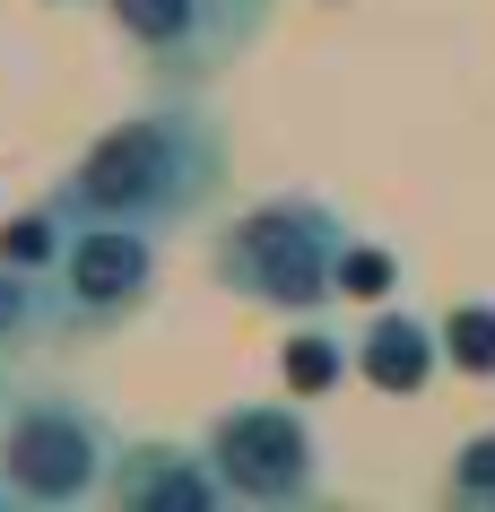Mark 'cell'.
Masks as SVG:
<instances>
[{
	"label": "cell",
	"instance_id": "7",
	"mask_svg": "<svg viewBox=\"0 0 495 512\" xmlns=\"http://www.w3.org/2000/svg\"><path fill=\"white\" fill-rule=\"evenodd\" d=\"M105 504H122V512H218L226 486H218V469H209V443L139 434V443H122V452H113Z\"/></svg>",
	"mask_w": 495,
	"mask_h": 512
},
{
	"label": "cell",
	"instance_id": "8",
	"mask_svg": "<svg viewBox=\"0 0 495 512\" xmlns=\"http://www.w3.org/2000/svg\"><path fill=\"white\" fill-rule=\"evenodd\" d=\"M435 356H443V330L417 322V313H400V304H383V313L357 330V374L374 382V391H391V400H417V391L435 382Z\"/></svg>",
	"mask_w": 495,
	"mask_h": 512
},
{
	"label": "cell",
	"instance_id": "4",
	"mask_svg": "<svg viewBox=\"0 0 495 512\" xmlns=\"http://www.w3.org/2000/svg\"><path fill=\"white\" fill-rule=\"evenodd\" d=\"M44 304H53V339H113L157 304V235L139 226H105V217H70L53 270H44Z\"/></svg>",
	"mask_w": 495,
	"mask_h": 512
},
{
	"label": "cell",
	"instance_id": "6",
	"mask_svg": "<svg viewBox=\"0 0 495 512\" xmlns=\"http://www.w3.org/2000/svg\"><path fill=\"white\" fill-rule=\"evenodd\" d=\"M209 469H218L226 504H252V512H296L322 495V443L304 426V408L287 400H235L209 417Z\"/></svg>",
	"mask_w": 495,
	"mask_h": 512
},
{
	"label": "cell",
	"instance_id": "3",
	"mask_svg": "<svg viewBox=\"0 0 495 512\" xmlns=\"http://www.w3.org/2000/svg\"><path fill=\"white\" fill-rule=\"evenodd\" d=\"M122 434L79 391H9L0 400V512H79L105 495Z\"/></svg>",
	"mask_w": 495,
	"mask_h": 512
},
{
	"label": "cell",
	"instance_id": "13",
	"mask_svg": "<svg viewBox=\"0 0 495 512\" xmlns=\"http://www.w3.org/2000/svg\"><path fill=\"white\" fill-rule=\"evenodd\" d=\"M383 287H391V252L357 243V252H348V270H339V296H383Z\"/></svg>",
	"mask_w": 495,
	"mask_h": 512
},
{
	"label": "cell",
	"instance_id": "12",
	"mask_svg": "<svg viewBox=\"0 0 495 512\" xmlns=\"http://www.w3.org/2000/svg\"><path fill=\"white\" fill-rule=\"evenodd\" d=\"M435 330H443V356H452L469 382L495 374V304H487V296H478V304H452Z\"/></svg>",
	"mask_w": 495,
	"mask_h": 512
},
{
	"label": "cell",
	"instance_id": "5",
	"mask_svg": "<svg viewBox=\"0 0 495 512\" xmlns=\"http://www.w3.org/2000/svg\"><path fill=\"white\" fill-rule=\"evenodd\" d=\"M278 0H105L148 87H218L261 44Z\"/></svg>",
	"mask_w": 495,
	"mask_h": 512
},
{
	"label": "cell",
	"instance_id": "11",
	"mask_svg": "<svg viewBox=\"0 0 495 512\" xmlns=\"http://www.w3.org/2000/svg\"><path fill=\"white\" fill-rule=\"evenodd\" d=\"M443 504L452 512H495V426L452 443V460H443Z\"/></svg>",
	"mask_w": 495,
	"mask_h": 512
},
{
	"label": "cell",
	"instance_id": "2",
	"mask_svg": "<svg viewBox=\"0 0 495 512\" xmlns=\"http://www.w3.org/2000/svg\"><path fill=\"white\" fill-rule=\"evenodd\" d=\"M348 252H357L348 209H330L313 191H278V200H252V209L218 217L209 287L235 296L244 313H270V322H322L339 304Z\"/></svg>",
	"mask_w": 495,
	"mask_h": 512
},
{
	"label": "cell",
	"instance_id": "10",
	"mask_svg": "<svg viewBox=\"0 0 495 512\" xmlns=\"http://www.w3.org/2000/svg\"><path fill=\"white\" fill-rule=\"evenodd\" d=\"M348 374H357V348H339V339H322L313 322H296V339H287V391H296V400H322V391H339Z\"/></svg>",
	"mask_w": 495,
	"mask_h": 512
},
{
	"label": "cell",
	"instance_id": "14",
	"mask_svg": "<svg viewBox=\"0 0 495 512\" xmlns=\"http://www.w3.org/2000/svg\"><path fill=\"white\" fill-rule=\"evenodd\" d=\"M9 391H18V382H9V356H0V400H9Z\"/></svg>",
	"mask_w": 495,
	"mask_h": 512
},
{
	"label": "cell",
	"instance_id": "15",
	"mask_svg": "<svg viewBox=\"0 0 495 512\" xmlns=\"http://www.w3.org/2000/svg\"><path fill=\"white\" fill-rule=\"evenodd\" d=\"M53 9H87V0H53Z\"/></svg>",
	"mask_w": 495,
	"mask_h": 512
},
{
	"label": "cell",
	"instance_id": "9",
	"mask_svg": "<svg viewBox=\"0 0 495 512\" xmlns=\"http://www.w3.org/2000/svg\"><path fill=\"white\" fill-rule=\"evenodd\" d=\"M35 339H53V304H44V278L18 270V261L0 252V356L18 365Z\"/></svg>",
	"mask_w": 495,
	"mask_h": 512
},
{
	"label": "cell",
	"instance_id": "1",
	"mask_svg": "<svg viewBox=\"0 0 495 512\" xmlns=\"http://www.w3.org/2000/svg\"><path fill=\"white\" fill-rule=\"evenodd\" d=\"M235 183V139L200 87H157V105L122 113L113 131L79 148V165L53 183L70 217H105V226H139V235H183L226 209Z\"/></svg>",
	"mask_w": 495,
	"mask_h": 512
}]
</instances>
